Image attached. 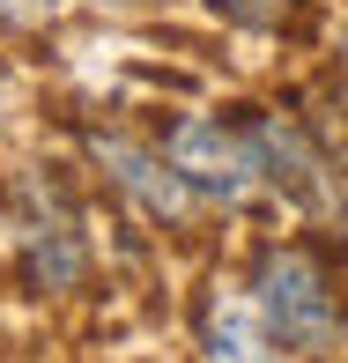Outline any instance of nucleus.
Here are the masks:
<instances>
[{"mask_svg": "<svg viewBox=\"0 0 348 363\" xmlns=\"http://www.w3.org/2000/svg\"><path fill=\"white\" fill-rule=\"evenodd\" d=\"M252 304L267 319V334L296 356H326L341 349L348 334V311H341V289L326 274V259L311 245H267L252 267Z\"/></svg>", "mask_w": 348, "mask_h": 363, "instance_id": "f257e3e1", "label": "nucleus"}, {"mask_svg": "<svg viewBox=\"0 0 348 363\" xmlns=\"http://www.w3.org/2000/svg\"><path fill=\"white\" fill-rule=\"evenodd\" d=\"M163 156L178 163V178H186L201 201L245 208V201L267 193V163H259L252 119H208V111H193V119H178L171 134H163Z\"/></svg>", "mask_w": 348, "mask_h": 363, "instance_id": "f03ea898", "label": "nucleus"}, {"mask_svg": "<svg viewBox=\"0 0 348 363\" xmlns=\"http://www.w3.org/2000/svg\"><path fill=\"white\" fill-rule=\"evenodd\" d=\"M0 230H8V252H15V267H23L30 289H74L82 274H89L82 223H74L67 193H60L52 178H23L8 216H0Z\"/></svg>", "mask_w": 348, "mask_h": 363, "instance_id": "7ed1b4c3", "label": "nucleus"}, {"mask_svg": "<svg viewBox=\"0 0 348 363\" xmlns=\"http://www.w3.org/2000/svg\"><path fill=\"white\" fill-rule=\"evenodd\" d=\"M96 163H104V178L141 208L148 223H186L193 216V186L178 178V163L163 156V148H141L126 134H96Z\"/></svg>", "mask_w": 348, "mask_h": 363, "instance_id": "20e7f679", "label": "nucleus"}, {"mask_svg": "<svg viewBox=\"0 0 348 363\" xmlns=\"http://www.w3.org/2000/svg\"><path fill=\"white\" fill-rule=\"evenodd\" d=\"M201 356L208 363H289V349L259 319L252 289H223V282L201 296Z\"/></svg>", "mask_w": 348, "mask_h": 363, "instance_id": "39448f33", "label": "nucleus"}, {"mask_svg": "<svg viewBox=\"0 0 348 363\" xmlns=\"http://www.w3.org/2000/svg\"><path fill=\"white\" fill-rule=\"evenodd\" d=\"M223 23H237V30H281L296 15V0H208Z\"/></svg>", "mask_w": 348, "mask_h": 363, "instance_id": "423d86ee", "label": "nucleus"}, {"mask_svg": "<svg viewBox=\"0 0 348 363\" xmlns=\"http://www.w3.org/2000/svg\"><path fill=\"white\" fill-rule=\"evenodd\" d=\"M38 15V0H0V23H30Z\"/></svg>", "mask_w": 348, "mask_h": 363, "instance_id": "0eeeda50", "label": "nucleus"}, {"mask_svg": "<svg viewBox=\"0 0 348 363\" xmlns=\"http://www.w3.org/2000/svg\"><path fill=\"white\" fill-rule=\"evenodd\" d=\"M96 8H134V0H96Z\"/></svg>", "mask_w": 348, "mask_h": 363, "instance_id": "6e6552de", "label": "nucleus"}, {"mask_svg": "<svg viewBox=\"0 0 348 363\" xmlns=\"http://www.w3.org/2000/svg\"><path fill=\"white\" fill-rule=\"evenodd\" d=\"M341 67H348V52H341Z\"/></svg>", "mask_w": 348, "mask_h": 363, "instance_id": "1a4fd4ad", "label": "nucleus"}]
</instances>
